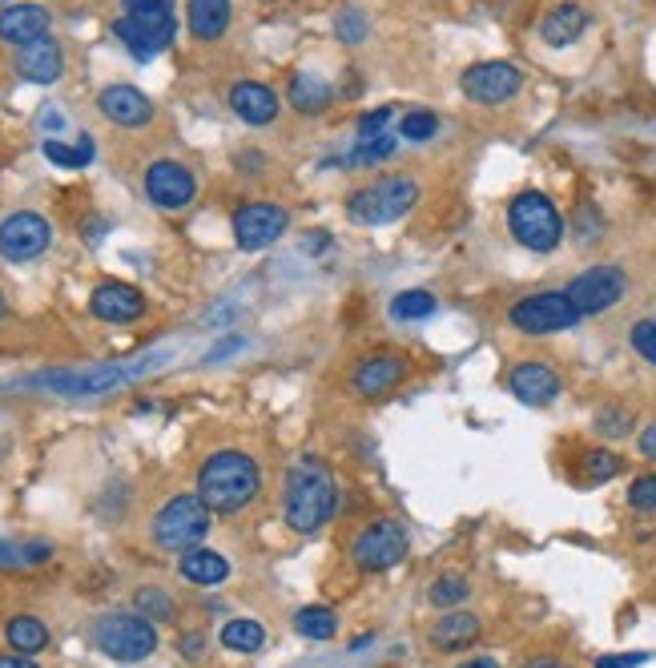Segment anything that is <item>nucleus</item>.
I'll use <instances>...</instances> for the list:
<instances>
[{
    "label": "nucleus",
    "instance_id": "obj_1",
    "mask_svg": "<svg viewBox=\"0 0 656 668\" xmlns=\"http://www.w3.org/2000/svg\"><path fill=\"white\" fill-rule=\"evenodd\" d=\"M170 359H174L170 350H153V355H137L129 362H101V367H81V371H73V367L69 371H45L25 379L21 387H37V391H53V395H65V399H93L146 379V375H153L161 362Z\"/></svg>",
    "mask_w": 656,
    "mask_h": 668
},
{
    "label": "nucleus",
    "instance_id": "obj_2",
    "mask_svg": "<svg viewBox=\"0 0 656 668\" xmlns=\"http://www.w3.org/2000/svg\"><path fill=\"white\" fill-rule=\"evenodd\" d=\"M262 492V471L254 463V456L246 451H214L198 471V495L206 499V508L214 516H238L246 511Z\"/></svg>",
    "mask_w": 656,
    "mask_h": 668
},
{
    "label": "nucleus",
    "instance_id": "obj_3",
    "mask_svg": "<svg viewBox=\"0 0 656 668\" xmlns=\"http://www.w3.org/2000/svg\"><path fill=\"white\" fill-rule=\"evenodd\" d=\"M335 508H338V483L331 475V468L314 456L298 459L295 468L286 471V499H283L286 523L298 535H314L319 528H326V520L335 516Z\"/></svg>",
    "mask_w": 656,
    "mask_h": 668
},
{
    "label": "nucleus",
    "instance_id": "obj_4",
    "mask_svg": "<svg viewBox=\"0 0 656 668\" xmlns=\"http://www.w3.org/2000/svg\"><path fill=\"white\" fill-rule=\"evenodd\" d=\"M419 206V182L411 174H387L379 182H367L347 198V218L355 226H367V230H379V226H391L399 218H407L411 210Z\"/></svg>",
    "mask_w": 656,
    "mask_h": 668
},
{
    "label": "nucleus",
    "instance_id": "obj_5",
    "mask_svg": "<svg viewBox=\"0 0 656 668\" xmlns=\"http://www.w3.org/2000/svg\"><path fill=\"white\" fill-rule=\"evenodd\" d=\"M508 230L523 250H536V254H552L564 242V218H560L556 201L540 189H523L511 198Z\"/></svg>",
    "mask_w": 656,
    "mask_h": 668
},
{
    "label": "nucleus",
    "instance_id": "obj_6",
    "mask_svg": "<svg viewBox=\"0 0 656 668\" xmlns=\"http://www.w3.org/2000/svg\"><path fill=\"white\" fill-rule=\"evenodd\" d=\"M93 644L122 665H137L158 653V624L141 612H105L93 624Z\"/></svg>",
    "mask_w": 656,
    "mask_h": 668
},
{
    "label": "nucleus",
    "instance_id": "obj_7",
    "mask_svg": "<svg viewBox=\"0 0 656 668\" xmlns=\"http://www.w3.org/2000/svg\"><path fill=\"white\" fill-rule=\"evenodd\" d=\"M214 523V511L206 508V499L198 492L194 495H174L165 508L153 516V544L165 552H189L202 548L206 532Z\"/></svg>",
    "mask_w": 656,
    "mask_h": 668
},
{
    "label": "nucleus",
    "instance_id": "obj_8",
    "mask_svg": "<svg viewBox=\"0 0 656 668\" xmlns=\"http://www.w3.org/2000/svg\"><path fill=\"white\" fill-rule=\"evenodd\" d=\"M411 535L399 520H371L350 544V564L359 572H391L407 560Z\"/></svg>",
    "mask_w": 656,
    "mask_h": 668
},
{
    "label": "nucleus",
    "instance_id": "obj_9",
    "mask_svg": "<svg viewBox=\"0 0 656 668\" xmlns=\"http://www.w3.org/2000/svg\"><path fill=\"white\" fill-rule=\"evenodd\" d=\"M508 322L520 334L540 338V334H556V331L576 326V322H580V310L572 307L564 290H540V295L520 298V302L508 310Z\"/></svg>",
    "mask_w": 656,
    "mask_h": 668
},
{
    "label": "nucleus",
    "instance_id": "obj_10",
    "mask_svg": "<svg viewBox=\"0 0 656 668\" xmlns=\"http://www.w3.org/2000/svg\"><path fill=\"white\" fill-rule=\"evenodd\" d=\"M629 290V278L620 266H592V270L576 274L568 286H564V295L576 310H580V319H592V314H608V310L617 307L620 298Z\"/></svg>",
    "mask_w": 656,
    "mask_h": 668
},
{
    "label": "nucleus",
    "instance_id": "obj_11",
    "mask_svg": "<svg viewBox=\"0 0 656 668\" xmlns=\"http://www.w3.org/2000/svg\"><path fill=\"white\" fill-rule=\"evenodd\" d=\"M459 89L475 105H504V101H511L523 89V73L520 65L511 61H480L471 65V69H463Z\"/></svg>",
    "mask_w": 656,
    "mask_h": 668
},
{
    "label": "nucleus",
    "instance_id": "obj_12",
    "mask_svg": "<svg viewBox=\"0 0 656 668\" xmlns=\"http://www.w3.org/2000/svg\"><path fill=\"white\" fill-rule=\"evenodd\" d=\"M286 226H290V214L278 201H246L234 210V242L238 250L258 254L286 234Z\"/></svg>",
    "mask_w": 656,
    "mask_h": 668
},
{
    "label": "nucleus",
    "instance_id": "obj_13",
    "mask_svg": "<svg viewBox=\"0 0 656 668\" xmlns=\"http://www.w3.org/2000/svg\"><path fill=\"white\" fill-rule=\"evenodd\" d=\"M53 242V226L33 210L9 214L0 222V258L9 262H33L41 258Z\"/></svg>",
    "mask_w": 656,
    "mask_h": 668
},
{
    "label": "nucleus",
    "instance_id": "obj_14",
    "mask_svg": "<svg viewBox=\"0 0 656 668\" xmlns=\"http://www.w3.org/2000/svg\"><path fill=\"white\" fill-rule=\"evenodd\" d=\"M411 362L407 355L399 350H375V355H362L350 371V387L359 399H383L387 391H395L403 379H407Z\"/></svg>",
    "mask_w": 656,
    "mask_h": 668
},
{
    "label": "nucleus",
    "instance_id": "obj_15",
    "mask_svg": "<svg viewBox=\"0 0 656 668\" xmlns=\"http://www.w3.org/2000/svg\"><path fill=\"white\" fill-rule=\"evenodd\" d=\"M198 194V182L189 174L182 161H153L146 170V198L158 206V210L174 214V210H186L189 201Z\"/></svg>",
    "mask_w": 656,
    "mask_h": 668
},
{
    "label": "nucleus",
    "instance_id": "obj_16",
    "mask_svg": "<svg viewBox=\"0 0 656 668\" xmlns=\"http://www.w3.org/2000/svg\"><path fill=\"white\" fill-rule=\"evenodd\" d=\"M89 310H93V319L125 326V322H137L146 314V295L129 283H101L89 295Z\"/></svg>",
    "mask_w": 656,
    "mask_h": 668
},
{
    "label": "nucleus",
    "instance_id": "obj_17",
    "mask_svg": "<svg viewBox=\"0 0 656 668\" xmlns=\"http://www.w3.org/2000/svg\"><path fill=\"white\" fill-rule=\"evenodd\" d=\"M97 110L105 122L113 125H125V129H141V125L153 122V101L134 85H110L101 89L97 97Z\"/></svg>",
    "mask_w": 656,
    "mask_h": 668
},
{
    "label": "nucleus",
    "instance_id": "obj_18",
    "mask_svg": "<svg viewBox=\"0 0 656 668\" xmlns=\"http://www.w3.org/2000/svg\"><path fill=\"white\" fill-rule=\"evenodd\" d=\"M508 387L511 395L520 399V403H528V407H548L552 399L560 395V375L548 367V362H516L508 375Z\"/></svg>",
    "mask_w": 656,
    "mask_h": 668
},
{
    "label": "nucleus",
    "instance_id": "obj_19",
    "mask_svg": "<svg viewBox=\"0 0 656 668\" xmlns=\"http://www.w3.org/2000/svg\"><path fill=\"white\" fill-rule=\"evenodd\" d=\"M16 73L33 81V85H53L65 73V53L53 37H41L33 45H21L16 53Z\"/></svg>",
    "mask_w": 656,
    "mask_h": 668
},
{
    "label": "nucleus",
    "instance_id": "obj_20",
    "mask_svg": "<svg viewBox=\"0 0 656 668\" xmlns=\"http://www.w3.org/2000/svg\"><path fill=\"white\" fill-rule=\"evenodd\" d=\"M41 37H49V9L45 4H4L0 9V41L33 45Z\"/></svg>",
    "mask_w": 656,
    "mask_h": 668
},
{
    "label": "nucleus",
    "instance_id": "obj_21",
    "mask_svg": "<svg viewBox=\"0 0 656 668\" xmlns=\"http://www.w3.org/2000/svg\"><path fill=\"white\" fill-rule=\"evenodd\" d=\"M584 28H588V9L584 4H556V9H548L544 21H540V41L552 45V49H568L576 41L584 37Z\"/></svg>",
    "mask_w": 656,
    "mask_h": 668
},
{
    "label": "nucleus",
    "instance_id": "obj_22",
    "mask_svg": "<svg viewBox=\"0 0 656 668\" xmlns=\"http://www.w3.org/2000/svg\"><path fill=\"white\" fill-rule=\"evenodd\" d=\"M230 110L242 117L246 125H271L278 117V97H274L271 85L262 81H238L230 89Z\"/></svg>",
    "mask_w": 656,
    "mask_h": 668
},
{
    "label": "nucleus",
    "instance_id": "obj_23",
    "mask_svg": "<svg viewBox=\"0 0 656 668\" xmlns=\"http://www.w3.org/2000/svg\"><path fill=\"white\" fill-rule=\"evenodd\" d=\"M480 617H471V612H447V617H439V624H435L431 632H427V644L431 648H439V653H463V648H471V644L480 641Z\"/></svg>",
    "mask_w": 656,
    "mask_h": 668
},
{
    "label": "nucleus",
    "instance_id": "obj_24",
    "mask_svg": "<svg viewBox=\"0 0 656 668\" xmlns=\"http://www.w3.org/2000/svg\"><path fill=\"white\" fill-rule=\"evenodd\" d=\"M177 572H182L189 584L214 588V584H222L226 576H230V560H226L222 552H214V548H189V552H182V560H177Z\"/></svg>",
    "mask_w": 656,
    "mask_h": 668
},
{
    "label": "nucleus",
    "instance_id": "obj_25",
    "mask_svg": "<svg viewBox=\"0 0 656 668\" xmlns=\"http://www.w3.org/2000/svg\"><path fill=\"white\" fill-rule=\"evenodd\" d=\"M230 0H189L186 4V21L189 33L198 41H218L230 28Z\"/></svg>",
    "mask_w": 656,
    "mask_h": 668
},
{
    "label": "nucleus",
    "instance_id": "obj_26",
    "mask_svg": "<svg viewBox=\"0 0 656 668\" xmlns=\"http://www.w3.org/2000/svg\"><path fill=\"white\" fill-rule=\"evenodd\" d=\"M4 636L13 644V653H25V656L49 648V624L41 617H13L4 624Z\"/></svg>",
    "mask_w": 656,
    "mask_h": 668
},
{
    "label": "nucleus",
    "instance_id": "obj_27",
    "mask_svg": "<svg viewBox=\"0 0 656 668\" xmlns=\"http://www.w3.org/2000/svg\"><path fill=\"white\" fill-rule=\"evenodd\" d=\"M331 97H335L331 85L314 73H298L295 81H290V105H295L298 113H322L331 105Z\"/></svg>",
    "mask_w": 656,
    "mask_h": 668
},
{
    "label": "nucleus",
    "instance_id": "obj_28",
    "mask_svg": "<svg viewBox=\"0 0 656 668\" xmlns=\"http://www.w3.org/2000/svg\"><path fill=\"white\" fill-rule=\"evenodd\" d=\"M295 632L302 641H335V632H338L335 608H322V604L302 608L295 617Z\"/></svg>",
    "mask_w": 656,
    "mask_h": 668
},
{
    "label": "nucleus",
    "instance_id": "obj_29",
    "mask_svg": "<svg viewBox=\"0 0 656 668\" xmlns=\"http://www.w3.org/2000/svg\"><path fill=\"white\" fill-rule=\"evenodd\" d=\"M41 153L53 161V165H65V170H85L93 161V137H77V146H65L57 137H45L41 141Z\"/></svg>",
    "mask_w": 656,
    "mask_h": 668
},
{
    "label": "nucleus",
    "instance_id": "obj_30",
    "mask_svg": "<svg viewBox=\"0 0 656 668\" xmlns=\"http://www.w3.org/2000/svg\"><path fill=\"white\" fill-rule=\"evenodd\" d=\"M222 644L230 648V653H258L262 644H266V632H262L258 620H226L222 624Z\"/></svg>",
    "mask_w": 656,
    "mask_h": 668
},
{
    "label": "nucleus",
    "instance_id": "obj_31",
    "mask_svg": "<svg viewBox=\"0 0 656 668\" xmlns=\"http://www.w3.org/2000/svg\"><path fill=\"white\" fill-rule=\"evenodd\" d=\"M439 302H435L431 290H403V295L391 298V319L395 322H423L431 319Z\"/></svg>",
    "mask_w": 656,
    "mask_h": 668
},
{
    "label": "nucleus",
    "instance_id": "obj_32",
    "mask_svg": "<svg viewBox=\"0 0 656 668\" xmlns=\"http://www.w3.org/2000/svg\"><path fill=\"white\" fill-rule=\"evenodd\" d=\"M113 37L122 41L125 53H129L134 61H153V57H158V49H153V41H149L146 33L137 28V21H134V16H129V13L113 21Z\"/></svg>",
    "mask_w": 656,
    "mask_h": 668
},
{
    "label": "nucleus",
    "instance_id": "obj_33",
    "mask_svg": "<svg viewBox=\"0 0 656 668\" xmlns=\"http://www.w3.org/2000/svg\"><path fill=\"white\" fill-rule=\"evenodd\" d=\"M468 596H471V580L468 576H456V572L435 576L431 588H427V600H431L435 608H459Z\"/></svg>",
    "mask_w": 656,
    "mask_h": 668
},
{
    "label": "nucleus",
    "instance_id": "obj_34",
    "mask_svg": "<svg viewBox=\"0 0 656 668\" xmlns=\"http://www.w3.org/2000/svg\"><path fill=\"white\" fill-rule=\"evenodd\" d=\"M395 137H387V134H379V137H362L359 146L350 149L347 158H343V165H379V161H387L391 153H395Z\"/></svg>",
    "mask_w": 656,
    "mask_h": 668
},
{
    "label": "nucleus",
    "instance_id": "obj_35",
    "mask_svg": "<svg viewBox=\"0 0 656 668\" xmlns=\"http://www.w3.org/2000/svg\"><path fill=\"white\" fill-rule=\"evenodd\" d=\"M53 556L49 544H0V568H33Z\"/></svg>",
    "mask_w": 656,
    "mask_h": 668
},
{
    "label": "nucleus",
    "instance_id": "obj_36",
    "mask_svg": "<svg viewBox=\"0 0 656 668\" xmlns=\"http://www.w3.org/2000/svg\"><path fill=\"white\" fill-rule=\"evenodd\" d=\"M134 608L146 620H153V624H165V620L174 617V600H170V592H161V588H137Z\"/></svg>",
    "mask_w": 656,
    "mask_h": 668
},
{
    "label": "nucleus",
    "instance_id": "obj_37",
    "mask_svg": "<svg viewBox=\"0 0 656 668\" xmlns=\"http://www.w3.org/2000/svg\"><path fill=\"white\" fill-rule=\"evenodd\" d=\"M632 427H636V415H632L629 407H600L596 411V431L605 435V439H624V435H632Z\"/></svg>",
    "mask_w": 656,
    "mask_h": 668
},
{
    "label": "nucleus",
    "instance_id": "obj_38",
    "mask_svg": "<svg viewBox=\"0 0 656 668\" xmlns=\"http://www.w3.org/2000/svg\"><path fill=\"white\" fill-rule=\"evenodd\" d=\"M580 475L584 483H608L612 475H620V456H612V451H584Z\"/></svg>",
    "mask_w": 656,
    "mask_h": 668
},
{
    "label": "nucleus",
    "instance_id": "obj_39",
    "mask_svg": "<svg viewBox=\"0 0 656 668\" xmlns=\"http://www.w3.org/2000/svg\"><path fill=\"white\" fill-rule=\"evenodd\" d=\"M439 134V117L431 110H411L403 122H399V137L403 141H431Z\"/></svg>",
    "mask_w": 656,
    "mask_h": 668
},
{
    "label": "nucleus",
    "instance_id": "obj_40",
    "mask_svg": "<svg viewBox=\"0 0 656 668\" xmlns=\"http://www.w3.org/2000/svg\"><path fill=\"white\" fill-rule=\"evenodd\" d=\"M629 343H632V350H636V355H641L644 362H653V367H656V319L632 322Z\"/></svg>",
    "mask_w": 656,
    "mask_h": 668
},
{
    "label": "nucleus",
    "instance_id": "obj_41",
    "mask_svg": "<svg viewBox=\"0 0 656 668\" xmlns=\"http://www.w3.org/2000/svg\"><path fill=\"white\" fill-rule=\"evenodd\" d=\"M335 33H338V41H343V45H362V41H367V16H362L359 9L338 13Z\"/></svg>",
    "mask_w": 656,
    "mask_h": 668
},
{
    "label": "nucleus",
    "instance_id": "obj_42",
    "mask_svg": "<svg viewBox=\"0 0 656 668\" xmlns=\"http://www.w3.org/2000/svg\"><path fill=\"white\" fill-rule=\"evenodd\" d=\"M629 504L636 511H656V471H648V475H641V480H632Z\"/></svg>",
    "mask_w": 656,
    "mask_h": 668
},
{
    "label": "nucleus",
    "instance_id": "obj_43",
    "mask_svg": "<svg viewBox=\"0 0 656 668\" xmlns=\"http://www.w3.org/2000/svg\"><path fill=\"white\" fill-rule=\"evenodd\" d=\"M391 117H395V113H391V105H383V110H375V113H362V117H359V137H379Z\"/></svg>",
    "mask_w": 656,
    "mask_h": 668
},
{
    "label": "nucleus",
    "instance_id": "obj_44",
    "mask_svg": "<svg viewBox=\"0 0 656 668\" xmlns=\"http://www.w3.org/2000/svg\"><path fill=\"white\" fill-rule=\"evenodd\" d=\"M246 347V338H242V334H226L222 343H218V347L214 350H206V367H210V362H222V359H230V355H238V350Z\"/></svg>",
    "mask_w": 656,
    "mask_h": 668
},
{
    "label": "nucleus",
    "instance_id": "obj_45",
    "mask_svg": "<svg viewBox=\"0 0 656 668\" xmlns=\"http://www.w3.org/2000/svg\"><path fill=\"white\" fill-rule=\"evenodd\" d=\"M648 660V653H617V656H600L596 668H641Z\"/></svg>",
    "mask_w": 656,
    "mask_h": 668
},
{
    "label": "nucleus",
    "instance_id": "obj_46",
    "mask_svg": "<svg viewBox=\"0 0 656 668\" xmlns=\"http://www.w3.org/2000/svg\"><path fill=\"white\" fill-rule=\"evenodd\" d=\"M177 653L189 656V660H202V653H206V636H182V641H177Z\"/></svg>",
    "mask_w": 656,
    "mask_h": 668
},
{
    "label": "nucleus",
    "instance_id": "obj_47",
    "mask_svg": "<svg viewBox=\"0 0 656 668\" xmlns=\"http://www.w3.org/2000/svg\"><path fill=\"white\" fill-rule=\"evenodd\" d=\"M636 447H641L644 459H656V423H648L641 431V439H636Z\"/></svg>",
    "mask_w": 656,
    "mask_h": 668
},
{
    "label": "nucleus",
    "instance_id": "obj_48",
    "mask_svg": "<svg viewBox=\"0 0 656 668\" xmlns=\"http://www.w3.org/2000/svg\"><path fill=\"white\" fill-rule=\"evenodd\" d=\"M331 246V234H326V230H314V234H307V254H319V250H326Z\"/></svg>",
    "mask_w": 656,
    "mask_h": 668
},
{
    "label": "nucleus",
    "instance_id": "obj_49",
    "mask_svg": "<svg viewBox=\"0 0 656 668\" xmlns=\"http://www.w3.org/2000/svg\"><path fill=\"white\" fill-rule=\"evenodd\" d=\"M0 668H41V665H33L25 653H16V656H0Z\"/></svg>",
    "mask_w": 656,
    "mask_h": 668
},
{
    "label": "nucleus",
    "instance_id": "obj_50",
    "mask_svg": "<svg viewBox=\"0 0 656 668\" xmlns=\"http://www.w3.org/2000/svg\"><path fill=\"white\" fill-rule=\"evenodd\" d=\"M459 668H499L496 656H471V660H463Z\"/></svg>",
    "mask_w": 656,
    "mask_h": 668
},
{
    "label": "nucleus",
    "instance_id": "obj_51",
    "mask_svg": "<svg viewBox=\"0 0 656 668\" xmlns=\"http://www.w3.org/2000/svg\"><path fill=\"white\" fill-rule=\"evenodd\" d=\"M41 125H45V129H53V134H57V129H61V125H65V117H61V113H41Z\"/></svg>",
    "mask_w": 656,
    "mask_h": 668
},
{
    "label": "nucleus",
    "instance_id": "obj_52",
    "mask_svg": "<svg viewBox=\"0 0 656 668\" xmlns=\"http://www.w3.org/2000/svg\"><path fill=\"white\" fill-rule=\"evenodd\" d=\"M153 4H174V0H125V9H153Z\"/></svg>",
    "mask_w": 656,
    "mask_h": 668
},
{
    "label": "nucleus",
    "instance_id": "obj_53",
    "mask_svg": "<svg viewBox=\"0 0 656 668\" xmlns=\"http://www.w3.org/2000/svg\"><path fill=\"white\" fill-rule=\"evenodd\" d=\"M523 668H568V665H556V660H536V665H523Z\"/></svg>",
    "mask_w": 656,
    "mask_h": 668
},
{
    "label": "nucleus",
    "instance_id": "obj_54",
    "mask_svg": "<svg viewBox=\"0 0 656 668\" xmlns=\"http://www.w3.org/2000/svg\"><path fill=\"white\" fill-rule=\"evenodd\" d=\"M4 314H9V298L0 295V319H4Z\"/></svg>",
    "mask_w": 656,
    "mask_h": 668
}]
</instances>
